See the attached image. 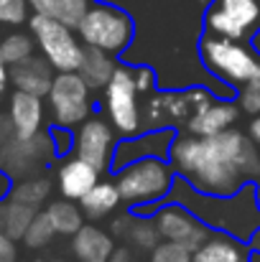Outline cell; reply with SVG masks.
<instances>
[{
	"mask_svg": "<svg viewBox=\"0 0 260 262\" xmlns=\"http://www.w3.org/2000/svg\"><path fill=\"white\" fill-rule=\"evenodd\" d=\"M169 161L176 176L202 193L230 196L260 181V148L237 127L212 138L178 133Z\"/></svg>",
	"mask_w": 260,
	"mask_h": 262,
	"instance_id": "obj_1",
	"label": "cell"
},
{
	"mask_svg": "<svg viewBox=\"0 0 260 262\" xmlns=\"http://www.w3.org/2000/svg\"><path fill=\"white\" fill-rule=\"evenodd\" d=\"M169 201L184 204L186 209H191L212 232H225L243 242H250V237L260 229L255 183H248L230 196H214V193L196 191L184 178H176Z\"/></svg>",
	"mask_w": 260,
	"mask_h": 262,
	"instance_id": "obj_2",
	"label": "cell"
},
{
	"mask_svg": "<svg viewBox=\"0 0 260 262\" xmlns=\"http://www.w3.org/2000/svg\"><path fill=\"white\" fill-rule=\"evenodd\" d=\"M199 61L214 82L232 92L245 84H260V54L250 41L204 33L199 38Z\"/></svg>",
	"mask_w": 260,
	"mask_h": 262,
	"instance_id": "obj_3",
	"label": "cell"
},
{
	"mask_svg": "<svg viewBox=\"0 0 260 262\" xmlns=\"http://www.w3.org/2000/svg\"><path fill=\"white\" fill-rule=\"evenodd\" d=\"M125 209L141 211V214H153V209L164 201H169L171 188L176 183V171H173L169 158H141L120 171L112 173Z\"/></svg>",
	"mask_w": 260,
	"mask_h": 262,
	"instance_id": "obj_4",
	"label": "cell"
},
{
	"mask_svg": "<svg viewBox=\"0 0 260 262\" xmlns=\"http://www.w3.org/2000/svg\"><path fill=\"white\" fill-rule=\"evenodd\" d=\"M77 33L87 49L123 56L135 38V23L125 8L110 0H97L87 8L85 18L77 26Z\"/></svg>",
	"mask_w": 260,
	"mask_h": 262,
	"instance_id": "obj_5",
	"label": "cell"
},
{
	"mask_svg": "<svg viewBox=\"0 0 260 262\" xmlns=\"http://www.w3.org/2000/svg\"><path fill=\"white\" fill-rule=\"evenodd\" d=\"M143 99L146 97L135 87L133 64L120 61L110 84L102 89L105 117L112 122L120 138H130L143 130Z\"/></svg>",
	"mask_w": 260,
	"mask_h": 262,
	"instance_id": "obj_6",
	"label": "cell"
},
{
	"mask_svg": "<svg viewBox=\"0 0 260 262\" xmlns=\"http://www.w3.org/2000/svg\"><path fill=\"white\" fill-rule=\"evenodd\" d=\"M28 28H31V36L36 38L41 56L56 72H79L87 46L82 43L77 28L62 20H54L49 15H38V13L28 18Z\"/></svg>",
	"mask_w": 260,
	"mask_h": 262,
	"instance_id": "obj_7",
	"label": "cell"
},
{
	"mask_svg": "<svg viewBox=\"0 0 260 262\" xmlns=\"http://www.w3.org/2000/svg\"><path fill=\"white\" fill-rule=\"evenodd\" d=\"M46 99H49L51 122L69 130H77L87 117H92L94 110L92 87L82 79L79 72H56Z\"/></svg>",
	"mask_w": 260,
	"mask_h": 262,
	"instance_id": "obj_8",
	"label": "cell"
},
{
	"mask_svg": "<svg viewBox=\"0 0 260 262\" xmlns=\"http://www.w3.org/2000/svg\"><path fill=\"white\" fill-rule=\"evenodd\" d=\"M260 31V0H212L204 13V33L253 41Z\"/></svg>",
	"mask_w": 260,
	"mask_h": 262,
	"instance_id": "obj_9",
	"label": "cell"
},
{
	"mask_svg": "<svg viewBox=\"0 0 260 262\" xmlns=\"http://www.w3.org/2000/svg\"><path fill=\"white\" fill-rule=\"evenodd\" d=\"M56 158L49 133H38L33 138H13L0 145V171L10 181L41 176L44 168Z\"/></svg>",
	"mask_w": 260,
	"mask_h": 262,
	"instance_id": "obj_10",
	"label": "cell"
},
{
	"mask_svg": "<svg viewBox=\"0 0 260 262\" xmlns=\"http://www.w3.org/2000/svg\"><path fill=\"white\" fill-rule=\"evenodd\" d=\"M120 138L107 117L92 115L74 130V156L92 163L99 173H112V156Z\"/></svg>",
	"mask_w": 260,
	"mask_h": 262,
	"instance_id": "obj_11",
	"label": "cell"
},
{
	"mask_svg": "<svg viewBox=\"0 0 260 262\" xmlns=\"http://www.w3.org/2000/svg\"><path fill=\"white\" fill-rule=\"evenodd\" d=\"M153 222L161 232V239H169V242H178L189 250H196L209 234L212 229L191 211L186 209L184 204H176V201H164L153 209Z\"/></svg>",
	"mask_w": 260,
	"mask_h": 262,
	"instance_id": "obj_12",
	"label": "cell"
},
{
	"mask_svg": "<svg viewBox=\"0 0 260 262\" xmlns=\"http://www.w3.org/2000/svg\"><path fill=\"white\" fill-rule=\"evenodd\" d=\"M176 135L178 130L161 127V130H141L138 135L120 138L115 156H112V173L141 158H169Z\"/></svg>",
	"mask_w": 260,
	"mask_h": 262,
	"instance_id": "obj_13",
	"label": "cell"
},
{
	"mask_svg": "<svg viewBox=\"0 0 260 262\" xmlns=\"http://www.w3.org/2000/svg\"><path fill=\"white\" fill-rule=\"evenodd\" d=\"M243 110L237 104V99H230V97H214L207 107H202L199 112L191 115V120L186 122L184 133H191V135H202V138H212V135H219L230 127L237 125Z\"/></svg>",
	"mask_w": 260,
	"mask_h": 262,
	"instance_id": "obj_14",
	"label": "cell"
},
{
	"mask_svg": "<svg viewBox=\"0 0 260 262\" xmlns=\"http://www.w3.org/2000/svg\"><path fill=\"white\" fill-rule=\"evenodd\" d=\"M110 232L115 234V239H125L130 245V250H138V252H153L161 242V232L153 222L151 214H141V211H123L117 216H112V224H110Z\"/></svg>",
	"mask_w": 260,
	"mask_h": 262,
	"instance_id": "obj_15",
	"label": "cell"
},
{
	"mask_svg": "<svg viewBox=\"0 0 260 262\" xmlns=\"http://www.w3.org/2000/svg\"><path fill=\"white\" fill-rule=\"evenodd\" d=\"M102 178V173L92 166L82 161L79 156H67L59 168H56V188L64 199H72V201H82L87 193L97 186V181Z\"/></svg>",
	"mask_w": 260,
	"mask_h": 262,
	"instance_id": "obj_16",
	"label": "cell"
},
{
	"mask_svg": "<svg viewBox=\"0 0 260 262\" xmlns=\"http://www.w3.org/2000/svg\"><path fill=\"white\" fill-rule=\"evenodd\" d=\"M8 117L13 122V130L18 138H33L44 130L46 122V104L44 97L28 94L15 89L8 99Z\"/></svg>",
	"mask_w": 260,
	"mask_h": 262,
	"instance_id": "obj_17",
	"label": "cell"
},
{
	"mask_svg": "<svg viewBox=\"0 0 260 262\" xmlns=\"http://www.w3.org/2000/svg\"><path fill=\"white\" fill-rule=\"evenodd\" d=\"M69 250L74 262H110L115 255V234L99 224H85L74 237H69Z\"/></svg>",
	"mask_w": 260,
	"mask_h": 262,
	"instance_id": "obj_18",
	"label": "cell"
},
{
	"mask_svg": "<svg viewBox=\"0 0 260 262\" xmlns=\"http://www.w3.org/2000/svg\"><path fill=\"white\" fill-rule=\"evenodd\" d=\"M253 247L225 232H212L196 250L191 262H250Z\"/></svg>",
	"mask_w": 260,
	"mask_h": 262,
	"instance_id": "obj_19",
	"label": "cell"
},
{
	"mask_svg": "<svg viewBox=\"0 0 260 262\" xmlns=\"http://www.w3.org/2000/svg\"><path fill=\"white\" fill-rule=\"evenodd\" d=\"M56 69L44 59V56H31L15 67H10V84L21 92L36 94V97H46L49 89L54 84Z\"/></svg>",
	"mask_w": 260,
	"mask_h": 262,
	"instance_id": "obj_20",
	"label": "cell"
},
{
	"mask_svg": "<svg viewBox=\"0 0 260 262\" xmlns=\"http://www.w3.org/2000/svg\"><path fill=\"white\" fill-rule=\"evenodd\" d=\"M79 206H82L87 219L99 222V219L112 216V214H115L117 209H123L125 204H123V193H120L115 178H112V176H110V178L102 176V178L97 181V186L79 201Z\"/></svg>",
	"mask_w": 260,
	"mask_h": 262,
	"instance_id": "obj_21",
	"label": "cell"
},
{
	"mask_svg": "<svg viewBox=\"0 0 260 262\" xmlns=\"http://www.w3.org/2000/svg\"><path fill=\"white\" fill-rule=\"evenodd\" d=\"M56 229L59 237H74L82 227L87 224V216L79 206V201H72V199H54L49 201V206L44 209Z\"/></svg>",
	"mask_w": 260,
	"mask_h": 262,
	"instance_id": "obj_22",
	"label": "cell"
},
{
	"mask_svg": "<svg viewBox=\"0 0 260 262\" xmlns=\"http://www.w3.org/2000/svg\"><path fill=\"white\" fill-rule=\"evenodd\" d=\"M117 64H120V61H117L112 54H105V51H99V49H87L85 61H82V67H79V74H82V79H85L87 84L92 87V92H99V89H105L110 84V79H112Z\"/></svg>",
	"mask_w": 260,
	"mask_h": 262,
	"instance_id": "obj_23",
	"label": "cell"
},
{
	"mask_svg": "<svg viewBox=\"0 0 260 262\" xmlns=\"http://www.w3.org/2000/svg\"><path fill=\"white\" fill-rule=\"evenodd\" d=\"M51 191H54V181L41 173V176H31V178L15 181V183L10 186V191H8V199L21 201V204H26V206L41 211V206L49 204Z\"/></svg>",
	"mask_w": 260,
	"mask_h": 262,
	"instance_id": "obj_24",
	"label": "cell"
},
{
	"mask_svg": "<svg viewBox=\"0 0 260 262\" xmlns=\"http://www.w3.org/2000/svg\"><path fill=\"white\" fill-rule=\"evenodd\" d=\"M36 214H38L36 209L5 196L0 201V232L8 234L10 239H23Z\"/></svg>",
	"mask_w": 260,
	"mask_h": 262,
	"instance_id": "obj_25",
	"label": "cell"
},
{
	"mask_svg": "<svg viewBox=\"0 0 260 262\" xmlns=\"http://www.w3.org/2000/svg\"><path fill=\"white\" fill-rule=\"evenodd\" d=\"M28 5L38 15H49L54 20H62V23L77 28L92 3L89 0H28Z\"/></svg>",
	"mask_w": 260,
	"mask_h": 262,
	"instance_id": "obj_26",
	"label": "cell"
},
{
	"mask_svg": "<svg viewBox=\"0 0 260 262\" xmlns=\"http://www.w3.org/2000/svg\"><path fill=\"white\" fill-rule=\"evenodd\" d=\"M36 51V38L28 36V33H8L3 41H0V61L8 64V67H15L26 59H31Z\"/></svg>",
	"mask_w": 260,
	"mask_h": 262,
	"instance_id": "obj_27",
	"label": "cell"
},
{
	"mask_svg": "<svg viewBox=\"0 0 260 262\" xmlns=\"http://www.w3.org/2000/svg\"><path fill=\"white\" fill-rule=\"evenodd\" d=\"M56 237H59V234H56V229H54L49 214H46V211H38V214L33 216V222H31V227H28V232H26V237H23L21 242H23L28 250H44V247H49Z\"/></svg>",
	"mask_w": 260,
	"mask_h": 262,
	"instance_id": "obj_28",
	"label": "cell"
},
{
	"mask_svg": "<svg viewBox=\"0 0 260 262\" xmlns=\"http://www.w3.org/2000/svg\"><path fill=\"white\" fill-rule=\"evenodd\" d=\"M194 257V250L178 245V242H169V239H161L158 247L151 252L148 262H191Z\"/></svg>",
	"mask_w": 260,
	"mask_h": 262,
	"instance_id": "obj_29",
	"label": "cell"
},
{
	"mask_svg": "<svg viewBox=\"0 0 260 262\" xmlns=\"http://www.w3.org/2000/svg\"><path fill=\"white\" fill-rule=\"evenodd\" d=\"M28 0H0V23L3 26H21L28 20Z\"/></svg>",
	"mask_w": 260,
	"mask_h": 262,
	"instance_id": "obj_30",
	"label": "cell"
},
{
	"mask_svg": "<svg viewBox=\"0 0 260 262\" xmlns=\"http://www.w3.org/2000/svg\"><path fill=\"white\" fill-rule=\"evenodd\" d=\"M235 99L243 110V115L248 117H258L260 115V84H245L235 92Z\"/></svg>",
	"mask_w": 260,
	"mask_h": 262,
	"instance_id": "obj_31",
	"label": "cell"
},
{
	"mask_svg": "<svg viewBox=\"0 0 260 262\" xmlns=\"http://www.w3.org/2000/svg\"><path fill=\"white\" fill-rule=\"evenodd\" d=\"M49 138H51V145H54L56 158H67V156L74 153V133H72L69 127L51 125V127H49Z\"/></svg>",
	"mask_w": 260,
	"mask_h": 262,
	"instance_id": "obj_32",
	"label": "cell"
},
{
	"mask_svg": "<svg viewBox=\"0 0 260 262\" xmlns=\"http://www.w3.org/2000/svg\"><path fill=\"white\" fill-rule=\"evenodd\" d=\"M133 77H135V87L143 97H148L158 89V74L148 64H133Z\"/></svg>",
	"mask_w": 260,
	"mask_h": 262,
	"instance_id": "obj_33",
	"label": "cell"
},
{
	"mask_svg": "<svg viewBox=\"0 0 260 262\" xmlns=\"http://www.w3.org/2000/svg\"><path fill=\"white\" fill-rule=\"evenodd\" d=\"M0 262H18V247L15 239L0 232Z\"/></svg>",
	"mask_w": 260,
	"mask_h": 262,
	"instance_id": "obj_34",
	"label": "cell"
},
{
	"mask_svg": "<svg viewBox=\"0 0 260 262\" xmlns=\"http://www.w3.org/2000/svg\"><path fill=\"white\" fill-rule=\"evenodd\" d=\"M13 138H15L13 122H10L8 112H3V115H0V145H3V143H8V140H13Z\"/></svg>",
	"mask_w": 260,
	"mask_h": 262,
	"instance_id": "obj_35",
	"label": "cell"
},
{
	"mask_svg": "<svg viewBox=\"0 0 260 262\" xmlns=\"http://www.w3.org/2000/svg\"><path fill=\"white\" fill-rule=\"evenodd\" d=\"M110 262H141V260L133 255V250H130V247H117V250H115V255L110 257Z\"/></svg>",
	"mask_w": 260,
	"mask_h": 262,
	"instance_id": "obj_36",
	"label": "cell"
},
{
	"mask_svg": "<svg viewBox=\"0 0 260 262\" xmlns=\"http://www.w3.org/2000/svg\"><path fill=\"white\" fill-rule=\"evenodd\" d=\"M245 133L250 135V140L260 148V115L258 117H250V122H248V130H245Z\"/></svg>",
	"mask_w": 260,
	"mask_h": 262,
	"instance_id": "obj_37",
	"label": "cell"
},
{
	"mask_svg": "<svg viewBox=\"0 0 260 262\" xmlns=\"http://www.w3.org/2000/svg\"><path fill=\"white\" fill-rule=\"evenodd\" d=\"M8 84H10V67L0 61V97L8 92Z\"/></svg>",
	"mask_w": 260,
	"mask_h": 262,
	"instance_id": "obj_38",
	"label": "cell"
},
{
	"mask_svg": "<svg viewBox=\"0 0 260 262\" xmlns=\"http://www.w3.org/2000/svg\"><path fill=\"white\" fill-rule=\"evenodd\" d=\"M250 247H253L255 252H260V229L253 234V237H250Z\"/></svg>",
	"mask_w": 260,
	"mask_h": 262,
	"instance_id": "obj_39",
	"label": "cell"
},
{
	"mask_svg": "<svg viewBox=\"0 0 260 262\" xmlns=\"http://www.w3.org/2000/svg\"><path fill=\"white\" fill-rule=\"evenodd\" d=\"M255 199H258V209H260V181L255 183Z\"/></svg>",
	"mask_w": 260,
	"mask_h": 262,
	"instance_id": "obj_40",
	"label": "cell"
},
{
	"mask_svg": "<svg viewBox=\"0 0 260 262\" xmlns=\"http://www.w3.org/2000/svg\"><path fill=\"white\" fill-rule=\"evenodd\" d=\"M250 262H260V252H255V250H253V255H250Z\"/></svg>",
	"mask_w": 260,
	"mask_h": 262,
	"instance_id": "obj_41",
	"label": "cell"
},
{
	"mask_svg": "<svg viewBox=\"0 0 260 262\" xmlns=\"http://www.w3.org/2000/svg\"><path fill=\"white\" fill-rule=\"evenodd\" d=\"M46 262H69V260H62V257H54V260H46Z\"/></svg>",
	"mask_w": 260,
	"mask_h": 262,
	"instance_id": "obj_42",
	"label": "cell"
}]
</instances>
